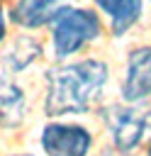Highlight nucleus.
Segmentation results:
<instances>
[{"label": "nucleus", "instance_id": "obj_3", "mask_svg": "<svg viewBox=\"0 0 151 156\" xmlns=\"http://www.w3.org/2000/svg\"><path fill=\"white\" fill-rule=\"evenodd\" d=\"M102 117L112 132V141L122 154H129L139 146L144 134L151 127V110H139V107H119L110 105L102 110Z\"/></svg>", "mask_w": 151, "mask_h": 156}, {"label": "nucleus", "instance_id": "obj_2", "mask_svg": "<svg viewBox=\"0 0 151 156\" xmlns=\"http://www.w3.org/2000/svg\"><path fill=\"white\" fill-rule=\"evenodd\" d=\"M102 24L97 15L80 7H61L51 20V37H54V51L58 58L76 54L80 46L93 41L100 34Z\"/></svg>", "mask_w": 151, "mask_h": 156}, {"label": "nucleus", "instance_id": "obj_6", "mask_svg": "<svg viewBox=\"0 0 151 156\" xmlns=\"http://www.w3.org/2000/svg\"><path fill=\"white\" fill-rule=\"evenodd\" d=\"M95 5L110 17L112 34L122 37L139 17H141V0H95Z\"/></svg>", "mask_w": 151, "mask_h": 156}, {"label": "nucleus", "instance_id": "obj_5", "mask_svg": "<svg viewBox=\"0 0 151 156\" xmlns=\"http://www.w3.org/2000/svg\"><path fill=\"white\" fill-rule=\"evenodd\" d=\"M149 95H151V46H141L129 54L127 76L122 83V98L127 102H139Z\"/></svg>", "mask_w": 151, "mask_h": 156}, {"label": "nucleus", "instance_id": "obj_8", "mask_svg": "<svg viewBox=\"0 0 151 156\" xmlns=\"http://www.w3.org/2000/svg\"><path fill=\"white\" fill-rule=\"evenodd\" d=\"M24 119V93L0 76V129H12Z\"/></svg>", "mask_w": 151, "mask_h": 156}, {"label": "nucleus", "instance_id": "obj_7", "mask_svg": "<svg viewBox=\"0 0 151 156\" xmlns=\"http://www.w3.org/2000/svg\"><path fill=\"white\" fill-rule=\"evenodd\" d=\"M66 0H19L12 10V20L24 27H39L44 22H51L54 15L66 7Z\"/></svg>", "mask_w": 151, "mask_h": 156}, {"label": "nucleus", "instance_id": "obj_10", "mask_svg": "<svg viewBox=\"0 0 151 156\" xmlns=\"http://www.w3.org/2000/svg\"><path fill=\"white\" fill-rule=\"evenodd\" d=\"M149 156H151V144H149Z\"/></svg>", "mask_w": 151, "mask_h": 156}, {"label": "nucleus", "instance_id": "obj_4", "mask_svg": "<svg viewBox=\"0 0 151 156\" xmlns=\"http://www.w3.org/2000/svg\"><path fill=\"white\" fill-rule=\"evenodd\" d=\"M90 134L76 124H46L41 129V149L46 156H88Z\"/></svg>", "mask_w": 151, "mask_h": 156}, {"label": "nucleus", "instance_id": "obj_11", "mask_svg": "<svg viewBox=\"0 0 151 156\" xmlns=\"http://www.w3.org/2000/svg\"><path fill=\"white\" fill-rule=\"evenodd\" d=\"M22 156H27V154H22Z\"/></svg>", "mask_w": 151, "mask_h": 156}, {"label": "nucleus", "instance_id": "obj_1", "mask_svg": "<svg viewBox=\"0 0 151 156\" xmlns=\"http://www.w3.org/2000/svg\"><path fill=\"white\" fill-rule=\"evenodd\" d=\"M49 98L46 115H80L93 107L97 95L107 83V63L85 58L78 63H66L49 68Z\"/></svg>", "mask_w": 151, "mask_h": 156}, {"label": "nucleus", "instance_id": "obj_9", "mask_svg": "<svg viewBox=\"0 0 151 156\" xmlns=\"http://www.w3.org/2000/svg\"><path fill=\"white\" fill-rule=\"evenodd\" d=\"M5 37V15H2V5H0V39Z\"/></svg>", "mask_w": 151, "mask_h": 156}]
</instances>
